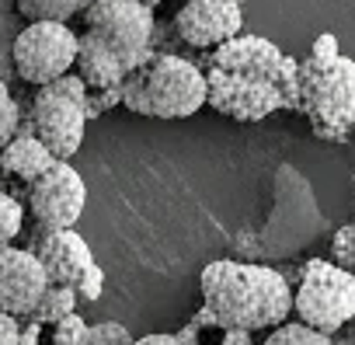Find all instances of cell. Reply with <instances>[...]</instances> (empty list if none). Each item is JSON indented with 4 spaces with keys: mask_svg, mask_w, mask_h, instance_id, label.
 <instances>
[{
    "mask_svg": "<svg viewBox=\"0 0 355 345\" xmlns=\"http://www.w3.org/2000/svg\"><path fill=\"white\" fill-rule=\"evenodd\" d=\"M18 345H53V342H49V335H46V324L28 317V324H21V342H18Z\"/></svg>",
    "mask_w": 355,
    "mask_h": 345,
    "instance_id": "obj_25",
    "label": "cell"
},
{
    "mask_svg": "<svg viewBox=\"0 0 355 345\" xmlns=\"http://www.w3.org/2000/svg\"><path fill=\"white\" fill-rule=\"evenodd\" d=\"M84 22L91 35H98L122 63L129 74L146 67L153 60L150 39H153V8L139 0H91Z\"/></svg>",
    "mask_w": 355,
    "mask_h": 345,
    "instance_id": "obj_7",
    "label": "cell"
},
{
    "mask_svg": "<svg viewBox=\"0 0 355 345\" xmlns=\"http://www.w3.org/2000/svg\"><path fill=\"white\" fill-rule=\"evenodd\" d=\"M77 77L91 87V91H115L122 87V81L129 77L125 63L91 32L77 35Z\"/></svg>",
    "mask_w": 355,
    "mask_h": 345,
    "instance_id": "obj_13",
    "label": "cell"
},
{
    "mask_svg": "<svg viewBox=\"0 0 355 345\" xmlns=\"http://www.w3.org/2000/svg\"><path fill=\"white\" fill-rule=\"evenodd\" d=\"M178 342L182 345H251V331L227 328L202 307L182 331H178Z\"/></svg>",
    "mask_w": 355,
    "mask_h": 345,
    "instance_id": "obj_15",
    "label": "cell"
},
{
    "mask_svg": "<svg viewBox=\"0 0 355 345\" xmlns=\"http://www.w3.org/2000/svg\"><path fill=\"white\" fill-rule=\"evenodd\" d=\"M87 122L91 119H87V108L80 101L60 94L56 87H39V94L32 101V112H28V122H21L18 133L39 136L56 160H70L84 143Z\"/></svg>",
    "mask_w": 355,
    "mask_h": 345,
    "instance_id": "obj_9",
    "label": "cell"
},
{
    "mask_svg": "<svg viewBox=\"0 0 355 345\" xmlns=\"http://www.w3.org/2000/svg\"><path fill=\"white\" fill-rule=\"evenodd\" d=\"M87 210L84 175L70 160H56L39 182L28 185V213L39 230H73Z\"/></svg>",
    "mask_w": 355,
    "mask_h": 345,
    "instance_id": "obj_8",
    "label": "cell"
},
{
    "mask_svg": "<svg viewBox=\"0 0 355 345\" xmlns=\"http://www.w3.org/2000/svg\"><path fill=\"white\" fill-rule=\"evenodd\" d=\"M244 4L241 0H189L178 11L174 28L185 46L196 49H220L223 42L237 39L241 22H244Z\"/></svg>",
    "mask_w": 355,
    "mask_h": 345,
    "instance_id": "obj_10",
    "label": "cell"
},
{
    "mask_svg": "<svg viewBox=\"0 0 355 345\" xmlns=\"http://www.w3.org/2000/svg\"><path fill=\"white\" fill-rule=\"evenodd\" d=\"M209 101L237 119H261L275 108L300 105V67L268 39H230L213 56Z\"/></svg>",
    "mask_w": 355,
    "mask_h": 345,
    "instance_id": "obj_1",
    "label": "cell"
},
{
    "mask_svg": "<svg viewBox=\"0 0 355 345\" xmlns=\"http://www.w3.org/2000/svg\"><path fill=\"white\" fill-rule=\"evenodd\" d=\"M77 63V32L67 22L39 18L28 22L11 42V67L25 84L46 87L70 74Z\"/></svg>",
    "mask_w": 355,
    "mask_h": 345,
    "instance_id": "obj_6",
    "label": "cell"
},
{
    "mask_svg": "<svg viewBox=\"0 0 355 345\" xmlns=\"http://www.w3.org/2000/svg\"><path fill=\"white\" fill-rule=\"evenodd\" d=\"M352 185H355V175H352Z\"/></svg>",
    "mask_w": 355,
    "mask_h": 345,
    "instance_id": "obj_29",
    "label": "cell"
},
{
    "mask_svg": "<svg viewBox=\"0 0 355 345\" xmlns=\"http://www.w3.org/2000/svg\"><path fill=\"white\" fill-rule=\"evenodd\" d=\"M32 251L42 262L49 286H77L94 265L91 244L77 230H39V244Z\"/></svg>",
    "mask_w": 355,
    "mask_h": 345,
    "instance_id": "obj_12",
    "label": "cell"
},
{
    "mask_svg": "<svg viewBox=\"0 0 355 345\" xmlns=\"http://www.w3.org/2000/svg\"><path fill=\"white\" fill-rule=\"evenodd\" d=\"M21 342V317L0 314V345H18Z\"/></svg>",
    "mask_w": 355,
    "mask_h": 345,
    "instance_id": "obj_26",
    "label": "cell"
},
{
    "mask_svg": "<svg viewBox=\"0 0 355 345\" xmlns=\"http://www.w3.org/2000/svg\"><path fill=\"white\" fill-rule=\"evenodd\" d=\"M87 4H91V0H15V8H18L25 18H32V22H39V18L67 22V18L87 11Z\"/></svg>",
    "mask_w": 355,
    "mask_h": 345,
    "instance_id": "obj_17",
    "label": "cell"
},
{
    "mask_svg": "<svg viewBox=\"0 0 355 345\" xmlns=\"http://www.w3.org/2000/svg\"><path fill=\"white\" fill-rule=\"evenodd\" d=\"M202 307L227 328H279L293 314V286L279 269L216 258L199 276Z\"/></svg>",
    "mask_w": 355,
    "mask_h": 345,
    "instance_id": "obj_2",
    "label": "cell"
},
{
    "mask_svg": "<svg viewBox=\"0 0 355 345\" xmlns=\"http://www.w3.org/2000/svg\"><path fill=\"white\" fill-rule=\"evenodd\" d=\"M261 345H334V338L317 328H306L303 321H286V324L272 328V335Z\"/></svg>",
    "mask_w": 355,
    "mask_h": 345,
    "instance_id": "obj_18",
    "label": "cell"
},
{
    "mask_svg": "<svg viewBox=\"0 0 355 345\" xmlns=\"http://www.w3.org/2000/svg\"><path fill=\"white\" fill-rule=\"evenodd\" d=\"M21 227H25V206L15 196L0 192V251L11 248V241H18Z\"/></svg>",
    "mask_w": 355,
    "mask_h": 345,
    "instance_id": "obj_19",
    "label": "cell"
},
{
    "mask_svg": "<svg viewBox=\"0 0 355 345\" xmlns=\"http://www.w3.org/2000/svg\"><path fill=\"white\" fill-rule=\"evenodd\" d=\"M241 4H244V0H241Z\"/></svg>",
    "mask_w": 355,
    "mask_h": 345,
    "instance_id": "obj_30",
    "label": "cell"
},
{
    "mask_svg": "<svg viewBox=\"0 0 355 345\" xmlns=\"http://www.w3.org/2000/svg\"><path fill=\"white\" fill-rule=\"evenodd\" d=\"M300 108L324 140H345L355 129V63L338 53L334 35H320L300 67Z\"/></svg>",
    "mask_w": 355,
    "mask_h": 345,
    "instance_id": "obj_3",
    "label": "cell"
},
{
    "mask_svg": "<svg viewBox=\"0 0 355 345\" xmlns=\"http://www.w3.org/2000/svg\"><path fill=\"white\" fill-rule=\"evenodd\" d=\"M46 331H49V342H53V345H84V338H87V321H84L80 314H70V317H63V321L46 324Z\"/></svg>",
    "mask_w": 355,
    "mask_h": 345,
    "instance_id": "obj_21",
    "label": "cell"
},
{
    "mask_svg": "<svg viewBox=\"0 0 355 345\" xmlns=\"http://www.w3.org/2000/svg\"><path fill=\"white\" fill-rule=\"evenodd\" d=\"M331 262L348 269V272H355V224L334 230V237H331Z\"/></svg>",
    "mask_w": 355,
    "mask_h": 345,
    "instance_id": "obj_23",
    "label": "cell"
},
{
    "mask_svg": "<svg viewBox=\"0 0 355 345\" xmlns=\"http://www.w3.org/2000/svg\"><path fill=\"white\" fill-rule=\"evenodd\" d=\"M293 314L306 328L334 338L348 321H355V272L327 258H310L293 289Z\"/></svg>",
    "mask_w": 355,
    "mask_h": 345,
    "instance_id": "obj_5",
    "label": "cell"
},
{
    "mask_svg": "<svg viewBox=\"0 0 355 345\" xmlns=\"http://www.w3.org/2000/svg\"><path fill=\"white\" fill-rule=\"evenodd\" d=\"M77 289L73 286H49L39 300V307L32 310V321H42V324H53V321H63L70 314H77Z\"/></svg>",
    "mask_w": 355,
    "mask_h": 345,
    "instance_id": "obj_16",
    "label": "cell"
},
{
    "mask_svg": "<svg viewBox=\"0 0 355 345\" xmlns=\"http://www.w3.org/2000/svg\"><path fill=\"white\" fill-rule=\"evenodd\" d=\"M132 345H182V342H178V335H143V338H136Z\"/></svg>",
    "mask_w": 355,
    "mask_h": 345,
    "instance_id": "obj_27",
    "label": "cell"
},
{
    "mask_svg": "<svg viewBox=\"0 0 355 345\" xmlns=\"http://www.w3.org/2000/svg\"><path fill=\"white\" fill-rule=\"evenodd\" d=\"M18 126H21V112H18V101L8 87V81L0 77V146L11 143L18 136Z\"/></svg>",
    "mask_w": 355,
    "mask_h": 345,
    "instance_id": "obj_20",
    "label": "cell"
},
{
    "mask_svg": "<svg viewBox=\"0 0 355 345\" xmlns=\"http://www.w3.org/2000/svg\"><path fill=\"white\" fill-rule=\"evenodd\" d=\"M139 4H146V8H153V4H160V0H139Z\"/></svg>",
    "mask_w": 355,
    "mask_h": 345,
    "instance_id": "obj_28",
    "label": "cell"
},
{
    "mask_svg": "<svg viewBox=\"0 0 355 345\" xmlns=\"http://www.w3.org/2000/svg\"><path fill=\"white\" fill-rule=\"evenodd\" d=\"M136 338L129 335L125 324L119 321H98V324H87V338L84 345H132Z\"/></svg>",
    "mask_w": 355,
    "mask_h": 345,
    "instance_id": "obj_22",
    "label": "cell"
},
{
    "mask_svg": "<svg viewBox=\"0 0 355 345\" xmlns=\"http://www.w3.org/2000/svg\"><path fill=\"white\" fill-rule=\"evenodd\" d=\"M73 289H77V300H84V303H98L101 293H105V272H101V265L94 262Z\"/></svg>",
    "mask_w": 355,
    "mask_h": 345,
    "instance_id": "obj_24",
    "label": "cell"
},
{
    "mask_svg": "<svg viewBox=\"0 0 355 345\" xmlns=\"http://www.w3.org/2000/svg\"><path fill=\"white\" fill-rule=\"evenodd\" d=\"M352 345H355V342H352Z\"/></svg>",
    "mask_w": 355,
    "mask_h": 345,
    "instance_id": "obj_31",
    "label": "cell"
},
{
    "mask_svg": "<svg viewBox=\"0 0 355 345\" xmlns=\"http://www.w3.org/2000/svg\"><path fill=\"white\" fill-rule=\"evenodd\" d=\"M46 289H49V276L35 258V251L28 248L0 251V314L32 317Z\"/></svg>",
    "mask_w": 355,
    "mask_h": 345,
    "instance_id": "obj_11",
    "label": "cell"
},
{
    "mask_svg": "<svg viewBox=\"0 0 355 345\" xmlns=\"http://www.w3.org/2000/svg\"><path fill=\"white\" fill-rule=\"evenodd\" d=\"M53 164H56V157H53L49 146H46L39 136H32V133H18L11 143L0 146V167H4L8 175H15L18 182H25V185L39 182Z\"/></svg>",
    "mask_w": 355,
    "mask_h": 345,
    "instance_id": "obj_14",
    "label": "cell"
},
{
    "mask_svg": "<svg viewBox=\"0 0 355 345\" xmlns=\"http://www.w3.org/2000/svg\"><path fill=\"white\" fill-rule=\"evenodd\" d=\"M209 101L206 74L185 56H153L122 81V105L139 115L189 119Z\"/></svg>",
    "mask_w": 355,
    "mask_h": 345,
    "instance_id": "obj_4",
    "label": "cell"
}]
</instances>
